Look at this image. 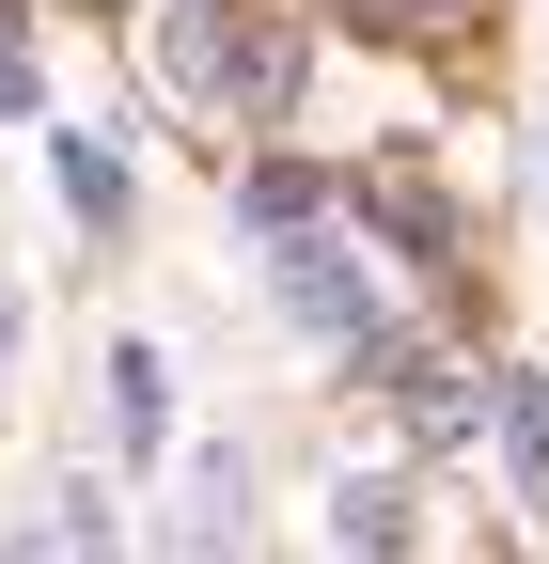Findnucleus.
Listing matches in <instances>:
<instances>
[{"mask_svg":"<svg viewBox=\"0 0 549 564\" xmlns=\"http://www.w3.org/2000/svg\"><path fill=\"white\" fill-rule=\"evenodd\" d=\"M110 423H126V455H158V423H173V361L158 345H110Z\"/></svg>","mask_w":549,"mask_h":564,"instance_id":"obj_1","label":"nucleus"},{"mask_svg":"<svg viewBox=\"0 0 549 564\" xmlns=\"http://www.w3.org/2000/svg\"><path fill=\"white\" fill-rule=\"evenodd\" d=\"M503 470L518 502H549V377H503Z\"/></svg>","mask_w":549,"mask_h":564,"instance_id":"obj_2","label":"nucleus"},{"mask_svg":"<svg viewBox=\"0 0 549 564\" xmlns=\"http://www.w3.org/2000/svg\"><path fill=\"white\" fill-rule=\"evenodd\" d=\"M63 204H79L95 236L126 220V158H110V141H79V126H63Z\"/></svg>","mask_w":549,"mask_h":564,"instance_id":"obj_3","label":"nucleus"},{"mask_svg":"<svg viewBox=\"0 0 549 564\" xmlns=\"http://www.w3.org/2000/svg\"><path fill=\"white\" fill-rule=\"evenodd\" d=\"M0 361H17V299H0Z\"/></svg>","mask_w":549,"mask_h":564,"instance_id":"obj_4","label":"nucleus"}]
</instances>
